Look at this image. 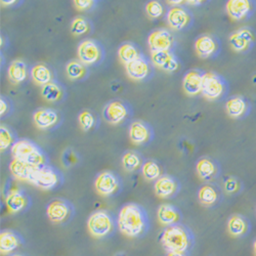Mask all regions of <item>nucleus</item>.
<instances>
[{"mask_svg": "<svg viewBox=\"0 0 256 256\" xmlns=\"http://www.w3.org/2000/svg\"><path fill=\"white\" fill-rule=\"evenodd\" d=\"M119 230L126 237L138 238L148 230V218L144 209L136 203L124 205L118 216Z\"/></svg>", "mask_w": 256, "mask_h": 256, "instance_id": "obj_1", "label": "nucleus"}, {"mask_svg": "<svg viewBox=\"0 0 256 256\" xmlns=\"http://www.w3.org/2000/svg\"><path fill=\"white\" fill-rule=\"evenodd\" d=\"M163 247L169 252L186 253L192 244L190 232L180 224L167 226L161 236Z\"/></svg>", "mask_w": 256, "mask_h": 256, "instance_id": "obj_2", "label": "nucleus"}, {"mask_svg": "<svg viewBox=\"0 0 256 256\" xmlns=\"http://www.w3.org/2000/svg\"><path fill=\"white\" fill-rule=\"evenodd\" d=\"M12 155L14 159L22 161L31 166H44L46 164V156L41 148L35 142L28 140L16 142L12 146Z\"/></svg>", "mask_w": 256, "mask_h": 256, "instance_id": "obj_3", "label": "nucleus"}, {"mask_svg": "<svg viewBox=\"0 0 256 256\" xmlns=\"http://www.w3.org/2000/svg\"><path fill=\"white\" fill-rule=\"evenodd\" d=\"M60 182V176L58 172L48 165L35 167L29 180V184H32L44 190H50L58 186Z\"/></svg>", "mask_w": 256, "mask_h": 256, "instance_id": "obj_4", "label": "nucleus"}, {"mask_svg": "<svg viewBox=\"0 0 256 256\" xmlns=\"http://www.w3.org/2000/svg\"><path fill=\"white\" fill-rule=\"evenodd\" d=\"M88 228L92 237L100 239L106 237L114 228L112 216L104 210L94 212L88 220Z\"/></svg>", "mask_w": 256, "mask_h": 256, "instance_id": "obj_5", "label": "nucleus"}, {"mask_svg": "<svg viewBox=\"0 0 256 256\" xmlns=\"http://www.w3.org/2000/svg\"><path fill=\"white\" fill-rule=\"evenodd\" d=\"M174 44V37L167 29H156L148 37V46L151 52H170Z\"/></svg>", "mask_w": 256, "mask_h": 256, "instance_id": "obj_6", "label": "nucleus"}, {"mask_svg": "<svg viewBox=\"0 0 256 256\" xmlns=\"http://www.w3.org/2000/svg\"><path fill=\"white\" fill-rule=\"evenodd\" d=\"M77 54L79 60L84 65H94L102 58V50L96 40L84 39L78 46Z\"/></svg>", "mask_w": 256, "mask_h": 256, "instance_id": "obj_7", "label": "nucleus"}, {"mask_svg": "<svg viewBox=\"0 0 256 256\" xmlns=\"http://www.w3.org/2000/svg\"><path fill=\"white\" fill-rule=\"evenodd\" d=\"M120 186V180L117 174L110 172V170H104L96 178L94 188L98 194L104 197H109L117 193Z\"/></svg>", "mask_w": 256, "mask_h": 256, "instance_id": "obj_8", "label": "nucleus"}, {"mask_svg": "<svg viewBox=\"0 0 256 256\" xmlns=\"http://www.w3.org/2000/svg\"><path fill=\"white\" fill-rule=\"evenodd\" d=\"M224 92V83L222 79L216 73L208 72L203 75L201 94L207 100H214L220 98Z\"/></svg>", "mask_w": 256, "mask_h": 256, "instance_id": "obj_9", "label": "nucleus"}, {"mask_svg": "<svg viewBox=\"0 0 256 256\" xmlns=\"http://www.w3.org/2000/svg\"><path fill=\"white\" fill-rule=\"evenodd\" d=\"M72 214L71 205L62 199L52 201L46 208V216L54 224H62L69 220Z\"/></svg>", "mask_w": 256, "mask_h": 256, "instance_id": "obj_10", "label": "nucleus"}, {"mask_svg": "<svg viewBox=\"0 0 256 256\" xmlns=\"http://www.w3.org/2000/svg\"><path fill=\"white\" fill-rule=\"evenodd\" d=\"M128 116V109L124 102L112 100L104 106L102 110L104 119L110 124H120Z\"/></svg>", "mask_w": 256, "mask_h": 256, "instance_id": "obj_11", "label": "nucleus"}, {"mask_svg": "<svg viewBox=\"0 0 256 256\" xmlns=\"http://www.w3.org/2000/svg\"><path fill=\"white\" fill-rule=\"evenodd\" d=\"M230 44L234 52H242L250 48V44L255 40V35L248 28H242L234 32L230 36Z\"/></svg>", "mask_w": 256, "mask_h": 256, "instance_id": "obj_12", "label": "nucleus"}, {"mask_svg": "<svg viewBox=\"0 0 256 256\" xmlns=\"http://www.w3.org/2000/svg\"><path fill=\"white\" fill-rule=\"evenodd\" d=\"M151 60L157 68L166 72H174L180 67L178 60L172 52H152Z\"/></svg>", "mask_w": 256, "mask_h": 256, "instance_id": "obj_13", "label": "nucleus"}, {"mask_svg": "<svg viewBox=\"0 0 256 256\" xmlns=\"http://www.w3.org/2000/svg\"><path fill=\"white\" fill-rule=\"evenodd\" d=\"M166 20L170 28L174 30H182L190 24V16L184 8L174 6L168 10Z\"/></svg>", "mask_w": 256, "mask_h": 256, "instance_id": "obj_14", "label": "nucleus"}, {"mask_svg": "<svg viewBox=\"0 0 256 256\" xmlns=\"http://www.w3.org/2000/svg\"><path fill=\"white\" fill-rule=\"evenodd\" d=\"M154 190L159 198L167 199L176 194V192L178 190V184L174 178L164 176L155 182Z\"/></svg>", "mask_w": 256, "mask_h": 256, "instance_id": "obj_15", "label": "nucleus"}, {"mask_svg": "<svg viewBox=\"0 0 256 256\" xmlns=\"http://www.w3.org/2000/svg\"><path fill=\"white\" fill-rule=\"evenodd\" d=\"M204 73L199 70H190L186 72L182 80V88L186 94L196 96L202 92Z\"/></svg>", "mask_w": 256, "mask_h": 256, "instance_id": "obj_16", "label": "nucleus"}, {"mask_svg": "<svg viewBox=\"0 0 256 256\" xmlns=\"http://www.w3.org/2000/svg\"><path fill=\"white\" fill-rule=\"evenodd\" d=\"M130 138L134 144H142L151 138V128L142 121H134L130 126Z\"/></svg>", "mask_w": 256, "mask_h": 256, "instance_id": "obj_17", "label": "nucleus"}, {"mask_svg": "<svg viewBox=\"0 0 256 256\" xmlns=\"http://www.w3.org/2000/svg\"><path fill=\"white\" fill-rule=\"evenodd\" d=\"M125 70L128 77L136 81L144 80L150 74V66H148L146 60L142 56L127 64L125 66Z\"/></svg>", "mask_w": 256, "mask_h": 256, "instance_id": "obj_18", "label": "nucleus"}, {"mask_svg": "<svg viewBox=\"0 0 256 256\" xmlns=\"http://www.w3.org/2000/svg\"><path fill=\"white\" fill-rule=\"evenodd\" d=\"M33 121L40 130H48L58 121V114L52 109H39L33 114Z\"/></svg>", "mask_w": 256, "mask_h": 256, "instance_id": "obj_19", "label": "nucleus"}, {"mask_svg": "<svg viewBox=\"0 0 256 256\" xmlns=\"http://www.w3.org/2000/svg\"><path fill=\"white\" fill-rule=\"evenodd\" d=\"M157 218L162 226H170L178 224L180 220V213L172 204H162L158 208Z\"/></svg>", "mask_w": 256, "mask_h": 256, "instance_id": "obj_20", "label": "nucleus"}, {"mask_svg": "<svg viewBox=\"0 0 256 256\" xmlns=\"http://www.w3.org/2000/svg\"><path fill=\"white\" fill-rule=\"evenodd\" d=\"M28 205V198L20 190H12L6 197V206L10 213L23 211Z\"/></svg>", "mask_w": 256, "mask_h": 256, "instance_id": "obj_21", "label": "nucleus"}, {"mask_svg": "<svg viewBox=\"0 0 256 256\" xmlns=\"http://www.w3.org/2000/svg\"><path fill=\"white\" fill-rule=\"evenodd\" d=\"M195 50L200 58H208L214 54L218 50L216 41L209 35H202L196 39Z\"/></svg>", "mask_w": 256, "mask_h": 256, "instance_id": "obj_22", "label": "nucleus"}, {"mask_svg": "<svg viewBox=\"0 0 256 256\" xmlns=\"http://www.w3.org/2000/svg\"><path fill=\"white\" fill-rule=\"evenodd\" d=\"M251 10V2L248 0H230L226 4L228 14L236 20L247 16Z\"/></svg>", "mask_w": 256, "mask_h": 256, "instance_id": "obj_23", "label": "nucleus"}, {"mask_svg": "<svg viewBox=\"0 0 256 256\" xmlns=\"http://www.w3.org/2000/svg\"><path fill=\"white\" fill-rule=\"evenodd\" d=\"M28 76V69L26 64L20 60H12L8 69V78L12 84H20L26 80Z\"/></svg>", "mask_w": 256, "mask_h": 256, "instance_id": "obj_24", "label": "nucleus"}, {"mask_svg": "<svg viewBox=\"0 0 256 256\" xmlns=\"http://www.w3.org/2000/svg\"><path fill=\"white\" fill-rule=\"evenodd\" d=\"M20 244L18 234L12 230H2L0 234V252L6 255L14 251Z\"/></svg>", "mask_w": 256, "mask_h": 256, "instance_id": "obj_25", "label": "nucleus"}, {"mask_svg": "<svg viewBox=\"0 0 256 256\" xmlns=\"http://www.w3.org/2000/svg\"><path fill=\"white\" fill-rule=\"evenodd\" d=\"M35 167L36 166L28 165L22 161L16 160V159H12V161L10 164V170L12 176L18 180L27 182H29V180L31 178V174Z\"/></svg>", "mask_w": 256, "mask_h": 256, "instance_id": "obj_26", "label": "nucleus"}, {"mask_svg": "<svg viewBox=\"0 0 256 256\" xmlns=\"http://www.w3.org/2000/svg\"><path fill=\"white\" fill-rule=\"evenodd\" d=\"M31 78L32 80L40 86H44V85L52 82V74L50 69L44 65V64H36L35 66L31 69Z\"/></svg>", "mask_w": 256, "mask_h": 256, "instance_id": "obj_27", "label": "nucleus"}, {"mask_svg": "<svg viewBox=\"0 0 256 256\" xmlns=\"http://www.w3.org/2000/svg\"><path fill=\"white\" fill-rule=\"evenodd\" d=\"M228 230L232 237H242L248 232V222L242 216L234 214L228 220Z\"/></svg>", "mask_w": 256, "mask_h": 256, "instance_id": "obj_28", "label": "nucleus"}, {"mask_svg": "<svg viewBox=\"0 0 256 256\" xmlns=\"http://www.w3.org/2000/svg\"><path fill=\"white\" fill-rule=\"evenodd\" d=\"M226 113L230 117L239 118L243 116L247 110V104L241 96H234L226 102Z\"/></svg>", "mask_w": 256, "mask_h": 256, "instance_id": "obj_29", "label": "nucleus"}, {"mask_svg": "<svg viewBox=\"0 0 256 256\" xmlns=\"http://www.w3.org/2000/svg\"><path fill=\"white\" fill-rule=\"evenodd\" d=\"M41 96L50 102H56L62 98L64 90L58 82L52 81L41 88Z\"/></svg>", "mask_w": 256, "mask_h": 256, "instance_id": "obj_30", "label": "nucleus"}, {"mask_svg": "<svg viewBox=\"0 0 256 256\" xmlns=\"http://www.w3.org/2000/svg\"><path fill=\"white\" fill-rule=\"evenodd\" d=\"M196 172L201 180H209L216 174V166L212 160L208 158H202L197 162Z\"/></svg>", "mask_w": 256, "mask_h": 256, "instance_id": "obj_31", "label": "nucleus"}, {"mask_svg": "<svg viewBox=\"0 0 256 256\" xmlns=\"http://www.w3.org/2000/svg\"><path fill=\"white\" fill-rule=\"evenodd\" d=\"M118 56L121 62H123L126 66L127 64H130L138 58H140V50L136 46L132 44H124L119 48L118 50Z\"/></svg>", "mask_w": 256, "mask_h": 256, "instance_id": "obj_32", "label": "nucleus"}, {"mask_svg": "<svg viewBox=\"0 0 256 256\" xmlns=\"http://www.w3.org/2000/svg\"><path fill=\"white\" fill-rule=\"evenodd\" d=\"M198 199L200 203L204 206H211L216 204L218 199V194L216 190L212 186L205 184L200 188L198 192Z\"/></svg>", "mask_w": 256, "mask_h": 256, "instance_id": "obj_33", "label": "nucleus"}, {"mask_svg": "<svg viewBox=\"0 0 256 256\" xmlns=\"http://www.w3.org/2000/svg\"><path fill=\"white\" fill-rule=\"evenodd\" d=\"M142 158L138 153L134 151H128L122 156V166L128 172H132L142 166Z\"/></svg>", "mask_w": 256, "mask_h": 256, "instance_id": "obj_34", "label": "nucleus"}, {"mask_svg": "<svg viewBox=\"0 0 256 256\" xmlns=\"http://www.w3.org/2000/svg\"><path fill=\"white\" fill-rule=\"evenodd\" d=\"M88 70L80 60H71L66 66V74L71 80H80L86 75Z\"/></svg>", "mask_w": 256, "mask_h": 256, "instance_id": "obj_35", "label": "nucleus"}, {"mask_svg": "<svg viewBox=\"0 0 256 256\" xmlns=\"http://www.w3.org/2000/svg\"><path fill=\"white\" fill-rule=\"evenodd\" d=\"M142 174L144 178L148 182L157 180L159 178H161L160 176L161 169L157 162H155L153 160H148L142 164Z\"/></svg>", "mask_w": 256, "mask_h": 256, "instance_id": "obj_36", "label": "nucleus"}, {"mask_svg": "<svg viewBox=\"0 0 256 256\" xmlns=\"http://www.w3.org/2000/svg\"><path fill=\"white\" fill-rule=\"evenodd\" d=\"M14 144V136L10 130V128L4 125L0 126V150L4 151L10 146H12Z\"/></svg>", "mask_w": 256, "mask_h": 256, "instance_id": "obj_37", "label": "nucleus"}, {"mask_svg": "<svg viewBox=\"0 0 256 256\" xmlns=\"http://www.w3.org/2000/svg\"><path fill=\"white\" fill-rule=\"evenodd\" d=\"M90 23L82 16H77L73 20L71 24V32L74 35H83L90 31Z\"/></svg>", "mask_w": 256, "mask_h": 256, "instance_id": "obj_38", "label": "nucleus"}, {"mask_svg": "<svg viewBox=\"0 0 256 256\" xmlns=\"http://www.w3.org/2000/svg\"><path fill=\"white\" fill-rule=\"evenodd\" d=\"M78 121H79L80 127L84 132H88L90 130H92L94 125V122H96L94 116L92 115V112H90L88 110H84L79 114Z\"/></svg>", "mask_w": 256, "mask_h": 256, "instance_id": "obj_39", "label": "nucleus"}, {"mask_svg": "<svg viewBox=\"0 0 256 256\" xmlns=\"http://www.w3.org/2000/svg\"><path fill=\"white\" fill-rule=\"evenodd\" d=\"M146 12L152 18H158L163 14L164 8L159 2H150L146 6Z\"/></svg>", "mask_w": 256, "mask_h": 256, "instance_id": "obj_40", "label": "nucleus"}, {"mask_svg": "<svg viewBox=\"0 0 256 256\" xmlns=\"http://www.w3.org/2000/svg\"><path fill=\"white\" fill-rule=\"evenodd\" d=\"M224 188L228 194H234L240 190V184H239L238 180L234 178H230L224 182Z\"/></svg>", "mask_w": 256, "mask_h": 256, "instance_id": "obj_41", "label": "nucleus"}, {"mask_svg": "<svg viewBox=\"0 0 256 256\" xmlns=\"http://www.w3.org/2000/svg\"><path fill=\"white\" fill-rule=\"evenodd\" d=\"M94 4L92 0H75L73 2V4L78 10H86L90 8Z\"/></svg>", "mask_w": 256, "mask_h": 256, "instance_id": "obj_42", "label": "nucleus"}, {"mask_svg": "<svg viewBox=\"0 0 256 256\" xmlns=\"http://www.w3.org/2000/svg\"><path fill=\"white\" fill-rule=\"evenodd\" d=\"M8 100H6V98L2 96V98H0V113H2V116L6 115V113L8 111Z\"/></svg>", "mask_w": 256, "mask_h": 256, "instance_id": "obj_43", "label": "nucleus"}, {"mask_svg": "<svg viewBox=\"0 0 256 256\" xmlns=\"http://www.w3.org/2000/svg\"><path fill=\"white\" fill-rule=\"evenodd\" d=\"M167 256H186L184 253H178V252H169Z\"/></svg>", "mask_w": 256, "mask_h": 256, "instance_id": "obj_44", "label": "nucleus"}, {"mask_svg": "<svg viewBox=\"0 0 256 256\" xmlns=\"http://www.w3.org/2000/svg\"><path fill=\"white\" fill-rule=\"evenodd\" d=\"M0 4H2V6H10V4H16V2H4V0H2V2H0Z\"/></svg>", "mask_w": 256, "mask_h": 256, "instance_id": "obj_45", "label": "nucleus"}, {"mask_svg": "<svg viewBox=\"0 0 256 256\" xmlns=\"http://www.w3.org/2000/svg\"><path fill=\"white\" fill-rule=\"evenodd\" d=\"M186 4H192V6H199L202 4V2H186Z\"/></svg>", "mask_w": 256, "mask_h": 256, "instance_id": "obj_46", "label": "nucleus"}, {"mask_svg": "<svg viewBox=\"0 0 256 256\" xmlns=\"http://www.w3.org/2000/svg\"><path fill=\"white\" fill-rule=\"evenodd\" d=\"M253 252H254V254L256 256V239H255V241L253 243Z\"/></svg>", "mask_w": 256, "mask_h": 256, "instance_id": "obj_47", "label": "nucleus"}, {"mask_svg": "<svg viewBox=\"0 0 256 256\" xmlns=\"http://www.w3.org/2000/svg\"><path fill=\"white\" fill-rule=\"evenodd\" d=\"M12 256H23V255H20V254H14V255H12Z\"/></svg>", "mask_w": 256, "mask_h": 256, "instance_id": "obj_48", "label": "nucleus"}]
</instances>
